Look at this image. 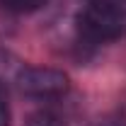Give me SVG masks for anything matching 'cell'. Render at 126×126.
<instances>
[{
  "label": "cell",
  "mask_w": 126,
  "mask_h": 126,
  "mask_svg": "<svg viewBox=\"0 0 126 126\" xmlns=\"http://www.w3.org/2000/svg\"><path fill=\"white\" fill-rule=\"evenodd\" d=\"M19 90L32 97H56L68 90V78L53 68H24L19 75Z\"/></svg>",
  "instance_id": "1"
},
{
  "label": "cell",
  "mask_w": 126,
  "mask_h": 126,
  "mask_svg": "<svg viewBox=\"0 0 126 126\" xmlns=\"http://www.w3.org/2000/svg\"><path fill=\"white\" fill-rule=\"evenodd\" d=\"M92 5L99 7V10H107L111 15H119V17L126 15V0H92Z\"/></svg>",
  "instance_id": "4"
},
{
  "label": "cell",
  "mask_w": 126,
  "mask_h": 126,
  "mask_svg": "<svg viewBox=\"0 0 126 126\" xmlns=\"http://www.w3.org/2000/svg\"><path fill=\"white\" fill-rule=\"evenodd\" d=\"M46 0H0V7L7 12H32L39 10Z\"/></svg>",
  "instance_id": "3"
},
{
  "label": "cell",
  "mask_w": 126,
  "mask_h": 126,
  "mask_svg": "<svg viewBox=\"0 0 126 126\" xmlns=\"http://www.w3.org/2000/svg\"><path fill=\"white\" fill-rule=\"evenodd\" d=\"M78 22H80V32L94 41H109V39H116L124 34V17L99 10L94 5H90L78 17Z\"/></svg>",
  "instance_id": "2"
},
{
  "label": "cell",
  "mask_w": 126,
  "mask_h": 126,
  "mask_svg": "<svg viewBox=\"0 0 126 126\" xmlns=\"http://www.w3.org/2000/svg\"><path fill=\"white\" fill-rule=\"evenodd\" d=\"M27 126H63L53 114H46V111H39V114H34V116H29V121H27Z\"/></svg>",
  "instance_id": "5"
},
{
  "label": "cell",
  "mask_w": 126,
  "mask_h": 126,
  "mask_svg": "<svg viewBox=\"0 0 126 126\" xmlns=\"http://www.w3.org/2000/svg\"><path fill=\"white\" fill-rule=\"evenodd\" d=\"M7 124H10V111H7L2 97H0V126H7Z\"/></svg>",
  "instance_id": "6"
}]
</instances>
